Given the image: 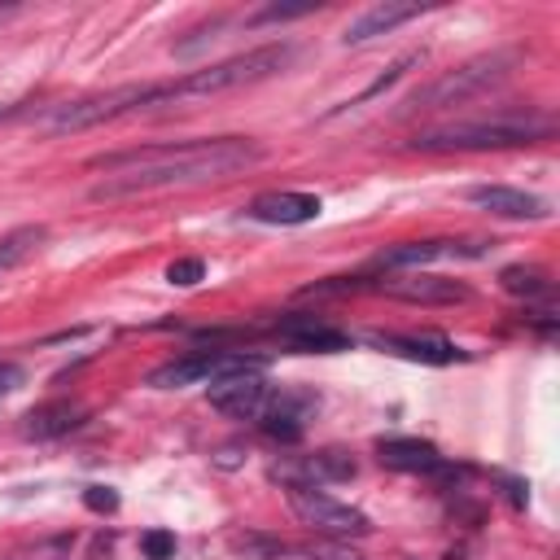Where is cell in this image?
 <instances>
[{
    "label": "cell",
    "instance_id": "6da1fadb",
    "mask_svg": "<svg viewBox=\"0 0 560 560\" xmlns=\"http://www.w3.org/2000/svg\"><path fill=\"white\" fill-rule=\"evenodd\" d=\"M267 149L249 136H214V140H184V144H140L122 153L88 158L92 171H105V179L92 188V201H118L136 192L158 188H188L210 179H232L249 166H258Z\"/></svg>",
    "mask_w": 560,
    "mask_h": 560
},
{
    "label": "cell",
    "instance_id": "7a4b0ae2",
    "mask_svg": "<svg viewBox=\"0 0 560 560\" xmlns=\"http://www.w3.org/2000/svg\"><path fill=\"white\" fill-rule=\"evenodd\" d=\"M556 131L551 114H494V118H468L433 131H416L411 149L424 153H468V149H516V144H538Z\"/></svg>",
    "mask_w": 560,
    "mask_h": 560
},
{
    "label": "cell",
    "instance_id": "3957f363",
    "mask_svg": "<svg viewBox=\"0 0 560 560\" xmlns=\"http://www.w3.org/2000/svg\"><path fill=\"white\" fill-rule=\"evenodd\" d=\"M158 105H175L171 79H162V83H122V88H109V92H96V96L52 105L39 118V127L52 131V136H66V131H83V127H96V122H109V118H122V114H136V109H158Z\"/></svg>",
    "mask_w": 560,
    "mask_h": 560
},
{
    "label": "cell",
    "instance_id": "277c9868",
    "mask_svg": "<svg viewBox=\"0 0 560 560\" xmlns=\"http://www.w3.org/2000/svg\"><path fill=\"white\" fill-rule=\"evenodd\" d=\"M284 494H289L293 516H298L306 529H315L319 538L350 542V538L372 534V521H368L359 508H350V503L332 499V494H328V490H319V486H284Z\"/></svg>",
    "mask_w": 560,
    "mask_h": 560
},
{
    "label": "cell",
    "instance_id": "5b68a950",
    "mask_svg": "<svg viewBox=\"0 0 560 560\" xmlns=\"http://www.w3.org/2000/svg\"><path fill=\"white\" fill-rule=\"evenodd\" d=\"M267 359L262 354H245V350H201V354H184L171 359L162 368L149 372L153 389H179V385H197V381H223V376H241V372H262Z\"/></svg>",
    "mask_w": 560,
    "mask_h": 560
},
{
    "label": "cell",
    "instance_id": "8992f818",
    "mask_svg": "<svg viewBox=\"0 0 560 560\" xmlns=\"http://www.w3.org/2000/svg\"><path fill=\"white\" fill-rule=\"evenodd\" d=\"M508 66H512V57H503V52H494V57H477V61H468V66H459V70L433 79L429 88H420L407 105H411V109H446V105H464L468 96H477V92H486L490 83H499V79L508 74Z\"/></svg>",
    "mask_w": 560,
    "mask_h": 560
},
{
    "label": "cell",
    "instance_id": "52a82bcc",
    "mask_svg": "<svg viewBox=\"0 0 560 560\" xmlns=\"http://www.w3.org/2000/svg\"><path fill=\"white\" fill-rule=\"evenodd\" d=\"M271 389L262 381V372H241V376H223L210 385V407L232 416V420H262L267 402H271Z\"/></svg>",
    "mask_w": 560,
    "mask_h": 560
},
{
    "label": "cell",
    "instance_id": "ba28073f",
    "mask_svg": "<svg viewBox=\"0 0 560 560\" xmlns=\"http://www.w3.org/2000/svg\"><path fill=\"white\" fill-rule=\"evenodd\" d=\"M276 337L298 350V354H337V350H350V332L315 319V315H280L276 319Z\"/></svg>",
    "mask_w": 560,
    "mask_h": 560
},
{
    "label": "cell",
    "instance_id": "9c48e42d",
    "mask_svg": "<svg viewBox=\"0 0 560 560\" xmlns=\"http://www.w3.org/2000/svg\"><path fill=\"white\" fill-rule=\"evenodd\" d=\"M376 293L385 298H398V302H411V306H455V302H468V284L459 280H442V276H402V280H381Z\"/></svg>",
    "mask_w": 560,
    "mask_h": 560
},
{
    "label": "cell",
    "instance_id": "30bf717a",
    "mask_svg": "<svg viewBox=\"0 0 560 560\" xmlns=\"http://www.w3.org/2000/svg\"><path fill=\"white\" fill-rule=\"evenodd\" d=\"M376 459L394 472H424V477H451L446 455L424 438H381Z\"/></svg>",
    "mask_w": 560,
    "mask_h": 560
},
{
    "label": "cell",
    "instance_id": "8fae6325",
    "mask_svg": "<svg viewBox=\"0 0 560 560\" xmlns=\"http://www.w3.org/2000/svg\"><path fill=\"white\" fill-rule=\"evenodd\" d=\"M481 245H468V241H402V245H389L376 254V267L385 271H420L424 262H438V258H477Z\"/></svg>",
    "mask_w": 560,
    "mask_h": 560
},
{
    "label": "cell",
    "instance_id": "7c38bea8",
    "mask_svg": "<svg viewBox=\"0 0 560 560\" xmlns=\"http://www.w3.org/2000/svg\"><path fill=\"white\" fill-rule=\"evenodd\" d=\"M372 346L389 350V354H402V359H416V363H429V368H446V363H464V350L438 332H372Z\"/></svg>",
    "mask_w": 560,
    "mask_h": 560
},
{
    "label": "cell",
    "instance_id": "4fadbf2b",
    "mask_svg": "<svg viewBox=\"0 0 560 560\" xmlns=\"http://www.w3.org/2000/svg\"><path fill=\"white\" fill-rule=\"evenodd\" d=\"M276 481L284 486H324V481H350L354 477V459L346 451H315L306 459H284L271 468Z\"/></svg>",
    "mask_w": 560,
    "mask_h": 560
},
{
    "label": "cell",
    "instance_id": "5bb4252c",
    "mask_svg": "<svg viewBox=\"0 0 560 560\" xmlns=\"http://www.w3.org/2000/svg\"><path fill=\"white\" fill-rule=\"evenodd\" d=\"M472 206L499 214V219H547V201L534 197V192H521V188H508V184H472L464 192Z\"/></svg>",
    "mask_w": 560,
    "mask_h": 560
},
{
    "label": "cell",
    "instance_id": "9a60e30c",
    "mask_svg": "<svg viewBox=\"0 0 560 560\" xmlns=\"http://www.w3.org/2000/svg\"><path fill=\"white\" fill-rule=\"evenodd\" d=\"M319 197L315 192H262L249 201V219L258 223H280V228H293V223H311L319 219Z\"/></svg>",
    "mask_w": 560,
    "mask_h": 560
},
{
    "label": "cell",
    "instance_id": "2e32d148",
    "mask_svg": "<svg viewBox=\"0 0 560 560\" xmlns=\"http://www.w3.org/2000/svg\"><path fill=\"white\" fill-rule=\"evenodd\" d=\"M79 424H83V407L70 402V398H52V402H39V407L26 411L22 438H31V442H52V438L74 433Z\"/></svg>",
    "mask_w": 560,
    "mask_h": 560
},
{
    "label": "cell",
    "instance_id": "e0dca14e",
    "mask_svg": "<svg viewBox=\"0 0 560 560\" xmlns=\"http://www.w3.org/2000/svg\"><path fill=\"white\" fill-rule=\"evenodd\" d=\"M424 9L420 4H398V0H385V4H372L368 13H359L350 26H346V44H363V39H372V35H389L394 26H402V22H411V18H420Z\"/></svg>",
    "mask_w": 560,
    "mask_h": 560
},
{
    "label": "cell",
    "instance_id": "ac0fdd59",
    "mask_svg": "<svg viewBox=\"0 0 560 560\" xmlns=\"http://www.w3.org/2000/svg\"><path fill=\"white\" fill-rule=\"evenodd\" d=\"M44 223H22V228H13V232H4L0 236V276H9L13 267H22L39 245H44Z\"/></svg>",
    "mask_w": 560,
    "mask_h": 560
},
{
    "label": "cell",
    "instance_id": "d6986e66",
    "mask_svg": "<svg viewBox=\"0 0 560 560\" xmlns=\"http://www.w3.org/2000/svg\"><path fill=\"white\" fill-rule=\"evenodd\" d=\"M228 547L241 560H280V556H293V547L284 538L262 534V529H236V534H228Z\"/></svg>",
    "mask_w": 560,
    "mask_h": 560
},
{
    "label": "cell",
    "instance_id": "ffe728a7",
    "mask_svg": "<svg viewBox=\"0 0 560 560\" xmlns=\"http://www.w3.org/2000/svg\"><path fill=\"white\" fill-rule=\"evenodd\" d=\"M499 284H503L512 298H525V302L551 298V280H547V271H538V267H503V271H499Z\"/></svg>",
    "mask_w": 560,
    "mask_h": 560
},
{
    "label": "cell",
    "instance_id": "44dd1931",
    "mask_svg": "<svg viewBox=\"0 0 560 560\" xmlns=\"http://www.w3.org/2000/svg\"><path fill=\"white\" fill-rule=\"evenodd\" d=\"M140 551H144V560H175V534L149 529V534H140Z\"/></svg>",
    "mask_w": 560,
    "mask_h": 560
},
{
    "label": "cell",
    "instance_id": "7402d4cb",
    "mask_svg": "<svg viewBox=\"0 0 560 560\" xmlns=\"http://www.w3.org/2000/svg\"><path fill=\"white\" fill-rule=\"evenodd\" d=\"M201 276H206V262H201V258H175V262L166 267V280L179 284V289H192Z\"/></svg>",
    "mask_w": 560,
    "mask_h": 560
},
{
    "label": "cell",
    "instance_id": "603a6c76",
    "mask_svg": "<svg viewBox=\"0 0 560 560\" xmlns=\"http://www.w3.org/2000/svg\"><path fill=\"white\" fill-rule=\"evenodd\" d=\"M302 556H311V560H363L354 547H346V542H337V538H324V542L306 547Z\"/></svg>",
    "mask_w": 560,
    "mask_h": 560
},
{
    "label": "cell",
    "instance_id": "cb8c5ba5",
    "mask_svg": "<svg viewBox=\"0 0 560 560\" xmlns=\"http://www.w3.org/2000/svg\"><path fill=\"white\" fill-rule=\"evenodd\" d=\"M83 503H88V512H118V494L109 486H88Z\"/></svg>",
    "mask_w": 560,
    "mask_h": 560
},
{
    "label": "cell",
    "instance_id": "d4e9b609",
    "mask_svg": "<svg viewBox=\"0 0 560 560\" xmlns=\"http://www.w3.org/2000/svg\"><path fill=\"white\" fill-rule=\"evenodd\" d=\"M302 13H311V4H271L254 22H284V18H302Z\"/></svg>",
    "mask_w": 560,
    "mask_h": 560
},
{
    "label": "cell",
    "instance_id": "484cf974",
    "mask_svg": "<svg viewBox=\"0 0 560 560\" xmlns=\"http://www.w3.org/2000/svg\"><path fill=\"white\" fill-rule=\"evenodd\" d=\"M18 385H22V368L9 363V359H0V394H9V389H18Z\"/></svg>",
    "mask_w": 560,
    "mask_h": 560
},
{
    "label": "cell",
    "instance_id": "4316f807",
    "mask_svg": "<svg viewBox=\"0 0 560 560\" xmlns=\"http://www.w3.org/2000/svg\"><path fill=\"white\" fill-rule=\"evenodd\" d=\"M9 114H18V105H9V109H0V118H9Z\"/></svg>",
    "mask_w": 560,
    "mask_h": 560
},
{
    "label": "cell",
    "instance_id": "83f0119b",
    "mask_svg": "<svg viewBox=\"0 0 560 560\" xmlns=\"http://www.w3.org/2000/svg\"><path fill=\"white\" fill-rule=\"evenodd\" d=\"M298 560H311V556H302V551H298Z\"/></svg>",
    "mask_w": 560,
    "mask_h": 560
}]
</instances>
